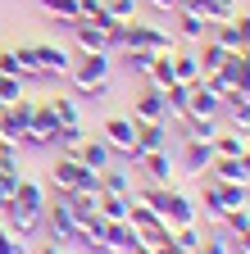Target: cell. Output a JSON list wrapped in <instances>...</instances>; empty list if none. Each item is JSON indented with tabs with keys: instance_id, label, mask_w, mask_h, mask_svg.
<instances>
[{
	"instance_id": "ab89813d",
	"label": "cell",
	"mask_w": 250,
	"mask_h": 254,
	"mask_svg": "<svg viewBox=\"0 0 250 254\" xmlns=\"http://www.w3.org/2000/svg\"><path fill=\"white\" fill-rule=\"evenodd\" d=\"M100 9H105V0H78V14L82 18H96Z\"/></svg>"
},
{
	"instance_id": "7bdbcfd3",
	"label": "cell",
	"mask_w": 250,
	"mask_h": 254,
	"mask_svg": "<svg viewBox=\"0 0 250 254\" xmlns=\"http://www.w3.org/2000/svg\"><path fill=\"white\" fill-rule=\"evenodd\" d=\"M237 95H241V100H250V77L241 73V82H237Z\"/></svg>"
},
{
	"instance_id": "4fadbf2b",
	"label": "cell",
	"mask_w": 250,
	"mask_h": 254,
	"mask_svg": "<svg viewBox=\"0 0 250 254\" xmlns=\"http://www.w3.org/2000/svg\"><path fill=\"white\" fill-rule=\"evenodd\" d=\"M69 32H73V41H78V55H100V50H109L105 46V32L96 23H86V18H78Z\"/></svg>"
},
{
	"instance_id": "f35d334b",
	"label": "cell",
	"mask_w": 250,
	"mask_h": 254,
	"mask_svg": "<svg viewBox=\"0 0 250 254\" xmlns=\"http://www.w3.org/2000/svg\"><path fill=\"white\" fill-rule=\"evenodd\" d=\"M232 23H237V32H241V50H246V46H250V9H241Z\"/></svg>"
},
{
	"instance_id": "5b68a950",
	"label": "cell",
	"mask_w": 250,
	"mask_h": 254,
	"mask_svg": "<svg viewBox=\"0 0 250 254\" xmlns=\"http://www.w3.org/2000/svg\"><path fill=\"white\" fill-rule=\"evenodd\" d=\"M59 141V118L50 114V105H37L32 123H27V132H23V145H32V150H46Z\"/></svg>"
},
{
	"instance_id": "1f68e13d",
	"label": "cell",
	"mask_w": 250,
	"mask_h": 254,
	"mask_svg": "<svg viewBox=\"0 0 250 254\" xmlns=\"http://www.w3.org/2000/svg\"><path fill=\"white\" fill-rule=\"evenodd\" d=\"M23 86H27L23 77H14V73H0V100H5V105H14V100H23V95H27Z\"/></svg>"
},
{
	"instance_id": "9c48e42d",
	"label": "cell",
	"mask_w": 250,
	"mask_h": 254,
	"mask_svg": "<svg viewBox=\"0 0 250 254\" xmlns=\"http://www.w3.org/2000/svg\"><path fill=\"white\" fill-rule=\"evenodd\" d=\"M14 209H23V213H46V186L37 177H18V186H14Z\"/></svg>"
},
{
	"instance_id": "484cf974",
	"label": "cell",
	"mask_w": 250,
	"mask_h": 254,
	"mask_svg": "<svg viewBox=\"0 0 250 254\" xmlns=\"http://www.w3.org/2000/svg\"><path fill=\"white\" fill-rule=\"evenodd\" d=\"M96 213H100V218H109V222H128V195H105V190H100Z\"/></svg>"
},
{
	"instance_id": "d4e9b609",
	"label": "cell",
	"mask_w": 250,
	"mask_h": 254,
	"mask_svg": "<svg viewBox=\"0 0 250 254\" xmlns=\"http://www.w3.org/2000/svg\"><path fill=\"white\" fill-rule=\"evenodd\" d=\"M177 77H173V59L168 55H155V64H150V73H146V86H155V91H164V86H173Z\"/></svg>"
},
{
	"instance_id": "ac0fdd59",
	"label": "cell",
	"mask_w": 250,
	"mask_h": 254,
	"mask_svg": "<svg viewBox=\"0 0 250 254\" xmlns=\"http://www.w3.org/2000/svg\"><path fill=\"white\" fill-rule=\"evenodd\" d=\"M196 59H200V73H218V68L232 59V50H223L214 37H205V41H200V50H196Z\"/></svg>"
},
{
	"instance_id": "603a6c76",
	"label": "cell",
	"mask_w": 250,
	"mask_h": 254,
	"mask_svg": "<svg viewBox=\"0 0 250 254\" xmlns=\"http://www.w3.org/2000/svg\"><path fill=\"white\" fill-rule=\"evenodd\" d=\"M100 190L105 195H132V177L109 164V168H100Z\"/></svg>"
},
{
	"instance_id": "8fae6325",
	"label": "cell",
	"mask_w": 250,
	"mask_h": 254,
	"mask_svg": "<svg viewBox=\"0 0 250 254\" xmlns=\"http://www.w3.org/2000/svg\"><path fill=\"white\" fill-rule=\"evenodd\" d=\"M73 159H78L82 168H91V173H100V168H109V164H114V150H109V145H105L100 136H96V141L86 136V141L78 145V154H73Z\"/></svg>"
},
{
	"instance_id": "74e56055",
	"label": "cell",
	"mask_w": 250,
	"mask_h": 254,
	"mask_svg": "<svg viewBox=\"0 0 250 254\" xmlns=\"http://www.w3.org/2000/svg\"><path fill=\"white\" fill-rule=\"evenodd\" d=\"M196 254H228V241H223V236H205Z\"/></svg>"
},
{
	"instance_id": "d6a6232c",
	"label": "cell",
	"mask_w": 250,
	"mask_h": 254,
	"mask_svg": "<svg viewBox=\"0 0 250 254\" xmlns=\"http://www.w3.org/2000/svg\"><path fill=\"white\" fill-rule=\"evenodd\" d=\"M223 227H228L232 236H237V232H250V209H246V204H241V209H228V213H223Z\"/></svg>"
},
{
	"instance_id": "d6986e66",
	"label": "cell",
	"mask_w": 250,
	"mask_h": 254,
	"mask_svg": "<svg viewBox=\"0 0 250 254\" xmlns=\"http://www.w3.org/2000/svg\"><path fill=\"white\" fill-rule=\"evenodd\" d=\"M223 114H228V123L237 127V132L250 136V100H241V95L232 91V95H223Z\"/></svg>"
},
{
	"instance_id": "9a60e30c",
	"label": "cell",
	"mask_w": 250,
	"mask_h": 254,
	"mask_svg": "<svg viewBox=\"0 0 250 254\" xmlns=\"http://www.w3.org/2000/svg\"><path fill=\"white\" fill-rule=\"evenodd\" d=\"M209 164H214V145H209V141H186V150H182V168L196 173V177H205Z\"/></svg>"
},
{
	"instance_id": "6da1fadb",
	"label": "cell",
	"mask_w": 250,
	"mask_h": 254,
	"mask_svg": "<svg viewBox=\"0 0 250 254\" xmlns=\"http://www.w3.org/2000/svg\"><path fill=\"white\" fill-rule=\"evenodd\" d=\"M69 77H73V91L78 95H100L109 91V50H100V55H78L73 59V68H69Z\"/></svg>"
},
{
	"instance_id": "4316f807",
	"label": "cell",
	"mask_w": 250,
	"mask_h": 254,
	"mask_svg": "<svg viewBox=\"0 0 250 254\" xmlns=\"http://www.w3.org/2000/svg\"><path fill=\"white\" fill-rule=\"evenodd\" d=\"M41 9L55 18V23H64V27H73L82 14H78V0H41Z\"/></svg>"
},
{
	"instance_id": "f1b7e54d",
	"label": "cell",
	"mask_w": 250,
	"mask_h": 254,
	"mask_svg": "<svg viewBox=\"0 0 250 254\" xmlns=\"http://www.w3.org/2000/svg\"><path fill=\"white\" fill-rule=\"evenodd\" d=\"M82 141H86V127L78 123V127H59V141H55V145H59V154H69V159H73Z\"/></svg>"
},
{
	"instance_id": "bcb514c9",
	"label": "cell",
	"mask_w": 250,
	"mask_h": 254,
	"mask_svg": "<svg viewBox=\"0 0 250 254\" xmlns=\"http://www.w3.org/2000/svg\"><path fill=\"white\" fill-rule=\"evenodd\" d=\"M132 254H155V250H150V245H146V241H141V245H137V250H132Z\"/></svg>"
},
{
	"instance_id": "2e32d148",
	"label": "cell",
	"mask_w": 250,
	"mask_h": 254,
	"mask_svg": "<svg viewBox=\"0 0 250 254\" xmlns=\"http://www.w3.org/2000/svg\"><path fill=\"white\" fill-rule=\"evenodd\" d=\"M137 150H168V123H137Z\"/></svg>"
},
{
	"instance_id": "ffe728a7",
	"label": "cell",
	"mask_w": 250,
	"mask_h": 254,
	"mask_svg": "<svg viewBox=\"0 0 250 254\" xmlns=\"http://www.w3.org/2000/svg\"><path fill=\"white\" fill-rule=\"evenodd\" d=\"M50 114L59 118V127H78L82 123V109H78V100H73V95H50Z\"/></svg>"
},
{
	"instance_id": "5bb4252c",
	"label": "cell",
	"mask_w": 250,
	"mask_h": 254,
	"mask_svg": "<svg viewBox=\"0 0 250 254\" xmlns=\"http://www.w3.org/2000/svg\"><path fill=\"white\" fill-rule=\"evenodd\" d=\"M173 14H177V37H182V41H196V46H200V41L209 37V18H200V14H191V9H182V5H177Z\"/></svg>"
},
{
	"instance_id": "ba28073f",
	"label": "cell",
	"mask_w": 250,
	"mask_h": 254,
	"mask_svg": "<svg viewBox=\"0 0 250 254\" xmlns=\"http://www.w3.org/2000/svg\"><path fill=\"white\" fill-rule=\"evenodd\" d=\"M132 123H168V109H164V91H155V86H141L132 95Z\"/></svg>"
},
{
	"instance_id": "e575fe53",
	"label": "cell",
	"mask_w": 250,
	"mask_h": 254,
	"mask_svg": "<svg viewBox=\"0 0 250 254\" xmlns=\"http://www.w3.org/2000/svg\"><path fill=\"white\" fill-rule=\"evenodd\" d=\"M196 209H200V213H205V222H223V213H228V209H223V204H218V200H214V195H209V190H205V195H200V200H196Z\"/></svg>"
},
{
	"instance_id": "8992f818",
	"label": "cell",
	"mask_w": 250,
	"mask_h": 254,
	"mask_svg": "<svg viewBox=\"0 0 250 254\" xmlns=\"http://www.w3.org/2000/svg\"><path fill=\"white\" fill-rule=\"evenodd\" d=\"M168 227H191L200 222V209H196V195H186V190L168 186V200H164V213H160Z\"/></svg>"
},
{
	"instance_id": "f546056e",
	"label": "cell",
	"mask_w": 250,
	"mask_h": 254,
	"mask_svg": "<svg viewBox=\"0 0 250 254\" xmlns=\"http://www.w3.org/2000/svg\"><path fill=\"white\" fill-rule=\"evenodd\" d=\"M14 59H18V77H23V82L41 77V68H37V55H32V46H14Z\"/></svg>"
},
{
	"instance_id": "30bf717a",
	"label": "cell",
	"mask_w": 250,
	"mask_h": 254,
	"mask_svg": "<svg viewBox=\"0 0 250 254\" xmlns=\"http://www.w3.org/2000/svg\"><path fill=\"white\" fill-rule=\"evenodd\" d=\"M137 164L146 168V177L155 182V186H173V154L168 150H150V154H141Z\"/></svg>"
},
{
	"instance_id": "60d3db41",
	"label": "cell",
	"mask_w": 250,
	"mask_h": 254,
	"mask_svg": "<svg viewBox=\"0 0 250 254\" xmlns=\"http://www.w3.org/2000/svg\"><path fill=\"white\" fill-rule=\"evenodd\" d=\"M150 5H155V9H160V14H173V9L182 5V0H150Z\"/></svg>"
},
{
	"instance_id": "52a82bcc",
	"label": "cell",
	"mask_w": 250,
	"mask_h": 254,
	"mask_svg": "<svg viewBox=\"0 0 250 254\" xmlns=\"http://www.w3.org/2000/svg\"><path fill=\"white\" fill-rule=\"evenodd\" d=\"M32 55H37L41 77H69V68H73V55H69L64 46H55V41H37Z\"/></svg>"
},
{
	"instance_id": "7402d4cb",
	"label": "cell",
	"mask_w": 250,
	"mask_h": 254,
	"mask_svg": "<svg viewBox=\"0 0 250 254\" xmlns=\"http://www.w3.org/2000/svg\"><path fill=\"white\" fill-rule=\"evenodd\" d=\"M168 59H173V77H177V82H186V86H191V82H200V77H205V73H200L196 50H191V55H177V50H173Z\"/></svg>"
},
{
	"instance_id": "3957f363",
	"label": "cell",
	"mask_w": 250,
	"mask_h": 254,
	"mask_svg": "<svg viewBox=\"0 0 250 254\" xmlns=\"http://www.w3.org/2000/svg\"><path fill=\"white\" fill-rule=\"evenodd\" d=\"M128 46L150 50V55H173V32L160 27V23H141V18H132V23H128Z\"/></svg>"
},
{
	"instance_id": "83f0119b",
	"label": "cell",
	"mask_w": 250,
	"mask_h": 254,
	"mask_svg": "<svg viewBox=\"0 0 250 254\" xmlns=\"http://www.w3.org/2000/svg\"><path fill=\"white\" fill-rule=\"evenodd\" d=\"M123 64H128L132 77H146L150 64H155V55H150V50H137V46H123Z\"/></svg>"
},
{
	"instance_id": "d590c367",
	"label": "cell",
	"mask_w": 250,
	"mask_h": 254,
	"mask_svg": "<svg viewBox=\"0 0 250 254\" xmlns=\"http://www.w3.org/2000/svg\"><path fill=\"white\" fill-rule=\"evenodd\" d=\"M105 9H109L114 18H123V23H132V18H137V0H105Z\"/></svg>"
},
{
	"instance_id": "ee69618b",
	"label": "cell",
	"mask_w": 250,
	"mask_h": 254,
	"mask_svg": "<svg viewBox=\"0 0 250 254\" xmlns=\"http://www.w3.org/2000/svg\"><path fill=\"white\" fill-rule=\"evenodd\" d=\"M241 168H246V186H250V145H246V154H241Z\"/></svg>"
},
{
	"instance_id": "b9f144b4",
	"label": "cell",
	"mask_w": 250,
	"mask_h": 254,
	"mask_svg": "<svg viewBox=\"0 0 250 254\" xmlns=\"http://www.w3.org/2000/svg\"><path fill=\"white\" fill-rule=\"evenodd\" d=\"M232 241H237V254H250V232H237Z\"/></svg>"
},
{
	"instance_id": "8d00e7d4",
	"label": "cell",
	"mask_w": 250,
	"mask_h": 254,
	"mask_svg": "<svg viewBox=\"0 0 250 254\" xmlns=\"http://www.w3.org/2000/svg\"><path fill=\"white\" fill-rule=\"evenodd\" d=\"M14 186H18V177H9V173H0V213H5V209L14 204Z\"/></svg>"
},
{
	"instance_id": "836d02e7",
	"label": "cell",
	"mask_w": 250,
	"mask_h": 254,
	"mask_svg": "<svg viewBox=\"0 0 250 254\" xmlns=\"http://www.w3.org/2000/svg\"><path fill=\"white\" fill-rule=\"evenodd\" d=\"M0 254H27L23 236H14V232L5 227V218H0Z\"/></svg>"
},
{
	"instance_id": "e0dca14e",
	"label": "cell",
	"mask_w": 250,
	"mask_h": 254,
	"mask_svg": "<svg viewBox=\"0 0 250 254\" xmlns=\"http://www.w3.org/2000/svg\"><path fill=\"white\" fill-rule=\"evenodd\" d=\"M182 136L186 141H214L218 136V118H200V114H182Z\"/></svg>"
},
{
	"instance_id": "44dd1931",
	"label": "cell",
	"mask_w": 250,
	"mask_h": 254,
	"mask_svg": "<svg viewBox=\"0 0 250 254\" xmlns=\"http://www.w3.org/2000/svg\"><path fill=\"white\" fill-rule=\"evenodd\" d=\"M209 145H214V154H237V159H241L250 141H246V132H237V127H228V132L218 127V136H214Z\"/></svg>"
},
{
	"instance_id": "cb8c5ba5",
	"label": "cell",
	"mask_w": 250,
	"mask_h": 254,
	"mask_svg": "<svg viewBox=\"0 0 250 254\" xmlns=\"http://www.w3.org/2000/svg\"><path fill=\"white\" fill-rule=\"evenodd\" d=\"M186 100H191V86H186V82H173V86H164V109H168V123L186 114Z\"/></svg>"
},
{
	"instance_id": "7c38bea8",
	"label": "cell",
	"mask_w": 250,
	"mask_h": 254,
	"mask_svg": "<svg viewBox=\"0 0 250 254\" xmlns=\"http://www.w3.org/2000/svg\"><path fill=\"white\" fill-rule=\"evenodd\" d=\"M186 114H200V118H218V114H223V95H214L205 82H191V100H186Z\"/></svg>"
},
{
	"instance_id": "277c9868",
	"label": "cell",
	"mask_w": 250,
	"mask_h": 254,
	"mask_svg": "<svg viewBox=\"0 0 250 254\" xmlns=\"http://www.w3.org/2000/svg\"><path fill=\"white\" fill-rule=\"evenodd\" d=\"M41 222H46V232H50V241H55V245L78 241V218H73V209H69V200H64V195H59L55 204H46Z\"/></svg>"
},
{
	"instance_id": "f6af8a7d",
	"label": "cell",
	"mask_w": 250,
	"mask_h": 254,
	"mask_svg": "<svg viewBox=\"0 0 250 254\" xmlns=\"http://www.w3.org/2000/svg\"><path fill=\"white\" fill-rule=\"evenodd\" d=\"M41 254H64V245H55V241H50V245H46Z\"/></svg>"
},
{
	"instance_id": "4dcf8cb0",
	"label": "cell",
	"mask_w": 250,
	"mask_h": 254,
	"mask_svg": "<svg viewBox=\"0 0 250 254\" xmlns=\"http://www.w3.org/2000/svg\"><path fill=\"white\" fill-rule=\"evenodd\" d=\"M173 241H177L186 254H196L200 241H205V232H200V222H191V227H173Z\"/></svg>"
},
{
	"instance_id": "7a4b0ae2",
	"label": "cell",
	"mask_w": 250,
	"mask_h": 254,
	"mask_svg": "<svg viewBox=\"0 0 250 254\" xmlns=\"http://www.w3.org/2000/svg\"><path fill=\"white\" fill-rule=\"evenodd\" d=\"M100 141H105L114 154H123L128 164H137V159H141V150H137V123L123 118V114H114V118L100 123Z\"/></svg>"
}]
</instances>
